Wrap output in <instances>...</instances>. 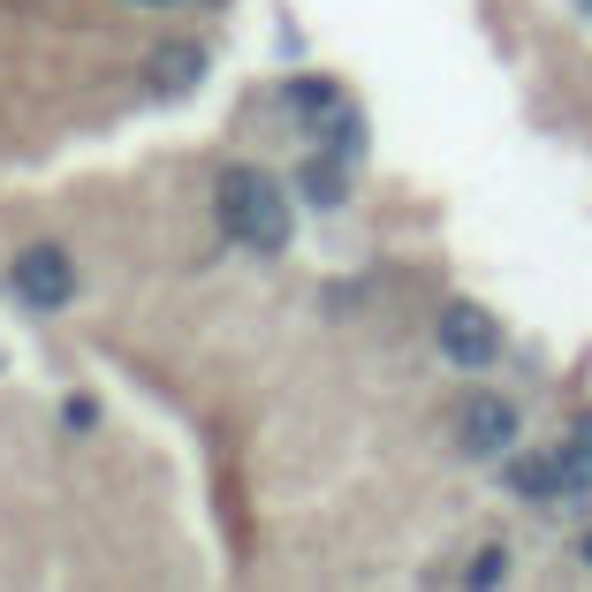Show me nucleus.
<instances>
[{
  "label": "nucleus",
  "mask_w": 592,
  "mask_h": 592,
  "mask_svg": "<svg viewBox=\"0 0 592 592\" xmlns=\"http://www.w3.org/2000/svg\"><path fill=\"white\" fill-rule=\"evenodd\" d=\"M213 213H220V236L244 244V251H258V258L289 251V236H296L289 190H282L266 168H228L220 190H213Z\"/></svg>",
  "instance_id": "nucleus-1"
},
{
  "label": "nucleus",
  "mask_w": 592,
  "mask_h": 592,
  "mask_svg": "<svg viewBox=\"0 0 592 592\" xmlns=\"http://www.w3.org/2000/svg\"><path fill=\"white\" fill-rule=\"evenodd\" d=\"M8 289H16L23 312L53 319V312L77 296V258L61 251V244H31V251H16V266H8Z\"/></svg>",
  "instance_id": "nucleus-2"
},
{
  "label": "nucleus",
  "mask_w": 592,
  "mask_h": 592,
  "mask_svg": "<svg viewBox=\"0 0 592 592\" xmlns=\"http://www.w3.org/2000/svg\"><path fill=\"white\" fill-rule=\"evenodd\" d=\"M441 357L464 365V373H486V365L502 357V327H494L478 304H448V312H441Z\"/></svg>",
  "instance_id": "nucleus-3"
},
{
  "label": "nucleus",
  "mask_w": 592,
  "mask_h": 592,
  "mask_svg": "<svg viewBox=\"0 0 592 592\" xmlns=\"http://www.w3.org/2000/svg\"><path fill=\"white\" fill-rule=\"evenodd\" d=\"M456 425H464L471 456H509L516 448V403H502V395H471Z\"/></svg>",
  "instance_id": "nucleus-4"
},
{
  "label": "nucleus",
  "mask_w": 592,
  "mask_h": 592,
  "mask_svg": "<svg viewBox=\"0 0 592 592\" xmlns=\"http://www.w3.org/2000/svg\"><path fill=\"white\" fill-rule=\"evenodd\" d=\"M289 107L312 122V137H327V129L349 115V99H342V85H327V77H296L289 85Z\"/></svg>",
  "instance_id": "nucleus-5"
},
{
  "label": "nucleus",
  "mask_w": 592,
  "mask_h": 592,
  "mask_svg": "<svg viewBox=\"0 0 592 592\" xmlns=\"http://www.w3.org/2000/svg\"><path fill=\"white\" fill-rule=\"evenodd\" d=\"M502 478L516 502H562V456H509Z\"/></svg>",
  "instance_id": "nucleus-6"
},
{
  "label": "nucleus",
  "mask_w": 592,
  "mask_h": 592,
  "mask_svg": "<svg viewBox=\"0 0 592 592\" xmlns=\"http://www.w3.org/2000/svg\"><path fill=\"white\" fill-rule=\"evenodd\" d=\"M349 160H342V152H312V160H304V168H296V190H304V198H312V206H327L335 213L342 198H349Z\"/></svg>",
  "instance_id": "nucleus-7"
},
{
  "label": "nucleus",
  "mask_w": 592,
  "mask_h": 592,
  "mask_svg": "<svg viewBox=\"0 0 592 592\" xmlns=\"http://www.w3.org/2000/svg\"><path fill=\"white\" fill-rule=\"evenodd\" d=\"M198 77H206V53H198V46H160V77H152V85L168 91V99H175V91H190Z\"/></svg>",
  "instance_id": "nucleus-8"
},
{
  "label": "nucleus",
  "mask_w": 592,
  "mask_h": 592,
  "mask_svg": "<svg viewBox=\"0 0 592 592\" xmlns=\"http://www.w3.org/2000/svg\"><path fill=\"white\" fill-rule=\"evenodd\" d=\"M502 578H509V554L502 547H486L478 562H471V585H502Z\"/></svg>",
  "instance_id": "nucleus-9"
},
{
  "label": "nucleus",
  "mask_w": 592,
  "mask_h": 592,
  "mask_svg": "<svg viewBox=\"0 0 592 592\" xmlns=\"http://www.w3.org/2000/svg\"><path fill=\"white\" fill-rule=\"evenodd\" d=\"M91 418H99V411H91V403H77V395H69V403H61V425H69V433H85Z\"/></svg>",
  "instance_id": "nucleus-10"
},
{
  "label": "nucleus",
  "mask_w": 592,
  "mask_h": 592,
  "mask_svg": "<svg viewBox=\"0 0 592 592\" xmlns=\"http://www.w3.org/2000/svg\"><path fill=\"white\" fill-rule=\"evenodd\" d=\"M578 456H592V418H578Z\"/></svg>",
  "instance_id": "nucleus-11"
},
{
  "label": "nucleus",
  "mask_w": 592,
  "mask_h": 592,
  "mask_svg": "<svg viewBox=\"0 0 592 592\" xmlns=\"http://www.w3.org/2000/svg\"><path fill=\"white\" fill-rule=\"evenodd\" d=\"M585 562H592V532H585Z\"/></svg>",
  "instance_id": "nucleus-12"
}]
</instances>
